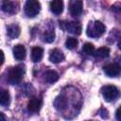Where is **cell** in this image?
<instances>
[{
    "instance_id": "603a6c76",
    "label": "cell",
    "mask_w": 121,
    "mask_h": 121,
    "mask_svg": "<svg viewBox=\"0 0 121 121\" xmlns=\"http://www.w3.org/2000/svg\"><path fill=\"white\" fill-rule=\"evenodd\" d=\"M115 115H116V119L117 120H120L121 118H120V113H119V108L116 110V113H115Z\"/></svg>"
},
{
    "instance_id": "5bb4252c",
    "label": "cell",
    "mask_w": 121,
    "mask_h": 121,
    "mask_svg": "<svg viewBox=\"0 0 121 121\" xmlns=\"http://www.w3.org/2000/svg\"><path fill=\"white\" fill-rule=\"evenodd\" d=\"M10 102V95L8 90L0 89V105L1 106H8Z\"/></svg>"
},
{
    "instance_id": "7c38bea8",
    "label": "cell",
    "mask_w": 121,
    "mask_h": 121,
    "mask_svg": "<svg viewBox=\"0 0 121 121\" xmlns=\"http://www.w3.org/2000/svg\"><path fill=\"white\" fill-rule=\"evenodd\" d=\"M43 56V50L42 47L35 46L31 50V60L33 62H39L42 60Z\"/></svg>"
},
{
    "instance_id": "2e32d148",
    "label": "cell",
    "mask_w": 121,
    "mask_h": 121,
    "mask_svg": "<svg viewBox=\"0 0 121 121\" xmlns=\"http://www.w3.org/2000/svg\"><path fill=\"white\" fill-rule=\"evenodd\" d=\"M54 106L57 110L59 111H63L64 109H66L67 107V100L65 97H63L62 95L60 96H58L55 101H54Z\"/></svg>"
},
{
    "instance_id": "277c9868",
    "label": "cell",
    "mask_w": 121,
    "mask_h": 121,
    "mask_svg": "<svg viewBox=\"0 0 121 121\" xmlns=\"http://www.w3.org/2000/svg\"><path fill=\"white\" fill-rule=\"evenodd\" d=\"M102 95L106 101L111 102L115 100L119 95L118 89L113 85H107L102 89Z\"/></svg>"
},
{
    "instance_id": "52a82bcc",
    "label": "cell",
    "mask_w": 121,
    "mask_h": 121,
    "mask_svg": "<svg viewBox=\"0 0 121 121\" xmlns=\"http://www.w3.org/2000/svg\"><path fill=\"white\" fill-rule=\"evenodd\" d=\"M104 73L110 78H116L120 74V67L116 63H109L103 68Z\"/></svg>"
},
{
    "instance_id": "cb8c5ba5",
    "label": "cell",
    "mask_w": 121,
    "mask_h": 121,
    "mask_svg": "<svg viewBox=\"0 0 121 121\" xmlns=\"http://www.w3.org/2000/svg\"><path fill=\"white\" fill-rule=\"evenodd\" d=\"M0 120H6V116L4 115L3 112H0Z\"/></svg>"
},
{
    "instance_id": "5b68a950",
    "label": "cell",
    "mask_w": 121,
    "mask_h": 121,
    "mask_svg": "<svg viewBox=\"0 0 121 121\" xmlns=\"http://www.w3.org/2000/svg\"><path fill=\"white\" fill-rule=\"evenodd\" d=\"M61 27L68 31L69 33H72L74 35H79L82 30L81 24L79 22L71 21V22H61Z\"/></svg>"
},
{
    "instance_id": "8fae6325",
    "label": "cell",
    "mask_w": 121,
    "mask_h": 121,
    "mask_svg": "<svg viewBox=\"0 0 121 121\" xmlns=\"http://www.w3.org/2000/svg\"><path fill=\"white\" fill-rule=\"evenodd\" d=\"M50 9L54 14H60L63 10V1L62 0H52L50 3Z\"/></svg>"
},
{
    "instance_id": "8992f818",
    "label": "cell",
    "mask_w": 121,
    "mask_h": 121,
    "mask_svg": "<svg viewBox=\"0 0 121 121\" xmlns=\"http://www.w3.org/2000/svg\"><path fill=\"white\" fill-rule=\"evenodd\" d=\"M83 9V2L82 0H70L69 2V11L71 15L78 16L81 14Z\"/></svg>"
},
{
    "instance_id": "44dd1931",
    "label": "cell",
    "mask_w": 121,
    "mask_h": 121,
    "mask_svg": "<svg viewBox=\"0 0 121 121\" xmlns=\"http://www.w3.org/2000/svg\"><path fill=\"white\" fill-rule=\"evenodd\" d=\"M78 41L76 38L70 37V38H68V39L66 40V42H65V46H66L68 49L73 50V49H75V48L78 46Z\"/></svg>"
},
{
    "instance_id": "d6986e66",
    "label": "cell",
    "mask_w": 121,
    "mask_h": 121,
    "mask_svg": "<svg viewBox=\"0 0 121 121\" xmlns=\"http://www.w3.org/2000/svg\"><path fill=\"white\" fill-rule=\"evenodd\" d=\"M42 38H43V41L44 43H52L54 41V39H55V32H54V30H51V29L46 30L43 34Z\"/></svg>"
},
{
    "instance_id": "3957f363",
    "label": "cell",
    "mask_w": 121,
    "mask_h": 121,
    "mask_svg": "<svg viewBox=\"0 0 121 121\" xmlns=\"http://www.w3.org/2000/svg\"><path fill=\"white\" fill-rule=\"evenodd\" d=\"M25 73L23 66H15L10 69L8 75V80L10 84H18L21 82L23 78V75Z\"/></svg>"
},
{
    "instance_id": "ffe728a7",
    "label": "cell",
    "mask_w": 121,
    "mask_h": 121,
    "mask_svg": "<svg viewBox=\"0 0 121 121\" xmlns=\"http://www.w3.org/2000/svg\"><path fill=\"white\" fill-rule=\"evenodd\" d=\"M95 51V46H94V44L91 43H84L83 46H82V52H83L84 54H86V55H89V56L94 55Z\"/></svg>"
},
{
    "instance_id": "7a4b0ae2",
    "label": "cell",
    "mask_w": 121,
    "mask_h": 121,
    "mask_svg": "<svg viewBox=\"0 0 121 121\" xmlns=\"http://www.w3.org/2000/svg\"><path fill=\"white\" fill-rule=\"evenodd\" d=\"M40 10H41V4L38 0H26L25 4V12L28 17L30 18L35 17L36 15H38Z\"/></svg>"
},
{
    "instance_id": "7402d4cb",
    "label": "cell",
    "mask_w": 121,
    "mask_h": 121,
    "mask_svg": "<svg viewBox=\"0 0 121 121\" xmlns=\"http://www.w3.org/2000/svg\"><path fill=\"white\" fill-rule=\"evenodd\" d=\"M4 60H5V55H4V52L2 50H0V67L1 65L4 63Z\"/></svg>"
},
{
    "instance_id": "9a60e30c",
    "label": "cell",
    "mask_w": 121,
    "mask_h": 121,
    "mask_svg": "<svg viewBox=\"0 0 121 121\" xmlns=\"http://www.w3.org/2000/svg\"><path fill=\"white\" fill-rule=\"evenodd\" d=\"M1 9L3 11L7 13H14L15 12V5L13 2L9 0H4L1 5Z\"/></svg>"
},
{
    "instance_id": "6da1fadb",
    "label": "cell",
    "mask_w": 121,
    "mask_h": 121,
    "mask_svg": "<svg viewBox=\"0 0 121 121\" xmlns=\"http://www.w3.org/2000/svg\"><path fill=\"white\" fill-rule=\"evenodd\" d=\"M104 32H105V26L100 21L90 22L86 30L87 35L91 38H97L101 36Z\"/></svg>"
},
{
    "instance_id": "ba28073f",
    "label": "cell",
    "mask_w": 121,
    "mask_h": 121,
    "mask_svg": "<svg viewBox=\"0 0 121 121\" xmlns=\"http://www.w3.org/2000/svg\"><path fill=\"white\" fill-rule=\"evenodd\" d=\"M63 60H64V55L60 49L56 48V49H53L51 51V53L49 55V60L51 62L59 63V62H61Z\"/></svg>"
},
{
    "instance_id": "9c48e42d",
    "label": "cell",
    "mask_w": 121,
    "mask_h": 121,
    "mask_svg": "<svg viewBox=\"0 0 121 121\" xmlns=\"http://www.w3.org/2000/svg\"><path fill=\"white\" fill-rule=\"evenodd\" d=\"M26 48L23 44H16L13 48V56L17 60H23L26 58Z\"/></svg>"
},
{
    "instance_id": "e0dca14e",
    "label": "cell",
    "mask_w": 121,
    "mask_h": 121,
    "mask_svg": "<svg viewBox=\"0 0 121 121\" xmlns=\"http://www.w3.org/2000/svg\"><path fill=\"white\" fill-rule=\"evenodd\" d=\"M44 79L48 83H54L59 79V75L54 70H48L44 73Z\"/></svg>"
},
{
    "instance_id": "4fadbf2b",
    "label": "cell",
    "mask_w": 121,
    "mask_h": 121,
    "mask_svg": "<svg viewBox=\"0 0 121 121\" xmlns=\"http://www.w3.org/2000/svg\"><path fill=\"white\" fill-rule=\"evenodd\" d=\"M42 107V100L37 97L31 98L27 103V109L31 112H38Z\"/></svg>"
},
{
    "instance_id": "30bf717a",
    "label": "cell",
    "mask_w": 121,
    "mask_h": 121,
    "mask_svg": "<svg viewBox=\"0 0 121 121\" xmlns=\"http://www.w3.org/2000/svg\"><path fill=\"white\" fill-rule=\"evenodd\" d=\"M21 33V28L18 25H15V24H12V25H9L8 27H7V34L8 36L10 38V39H16L19 37Z\"/></svg>"
},
{
    "instance_id": "ac0fdd59",
    "label": "cell",
    "mask_w": 121,
    "mask_h": 121,
    "mask_svg": "<svg viewBox=\"0 0 121 121\" xmlns=\"http://www.w3.org/2000/svg\"><path fill=\"white\" fill-rule=\"evenodd\" d=\"M109 55H110V48L106 47V46L99 47L94 53V56L95 58H97V59H104V58H107Z\"/></svg>"
}]
</instances>
